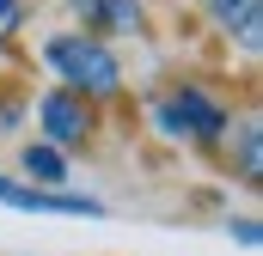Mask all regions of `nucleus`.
<instances>
[{
    "instance_id": "nucleus-3",
    "label": "nucleus",
    "mask_w": 263,
    "mask_h": 256,
    "mask_svg": "<svg viewBox=\"0 0 263 256\" xmlns=\"http://www.w3.org/2000/svg\"><path fill=\"white\" fill-rule=\"evenodd\" d=\"M31 116L43 128V140L49 146H92V134H98V110L80 98V92H67V86H49V92H37V104H31Z\"/></svg>"
},
{
    "instance_id": "nucleus-9",
    "label": "nucleus",
    "mask_w": 263,
    "mask_h": 256,
    "mask_svg": "<svg viewBox=\"0 0 263 256\" xmlns=\"http://www.w3.org/2000/svg\"><path fill=\"white\" fill-rule=\"evenodd\" d=\"M25 25H31V6H25V0H0V49H6Z\"/></svg>"
},
{
    "instance_id": "nucleus-7",
    "label": "nucleus",
    "mask_w": 263,
    "mask_h": 256,
    "mask_svg": "<svg viewBox=\"0 0 263 256\" xmlns=\"http://www.w3.org/2000/svg\"><path fill=\"white\" fill-rule=\"evenodd\" d=\"M227 140H233V177L239 183H257L263 177V128H257V116H233Z\"/></svg>"
},
{
    "instance_id": "nucleus-2",
    "label": "nucleus",
    "mask_w": 263,
    "mask_h": 256,
    "mask_svg": "<svg viewBox=\"0 0 263 256\" xmlns=\"http://www.w3.org/2000/svg\"><path fill=\"white\" fill-rule=\"evenodd\" d=\"M43 67H49V79L67 86V92H80L86 104H98V98H117L123 92V61H117V49L104 43V37H86V31H55V37H43Z\"/></svg>"
},
{
    "instance_id": "nucleus-8",
    "label": "nucleus",
    "mask_w": 263,
    "mask_h": 256,
    "mask_svg": "<svg viewBox=\"0 0 263 256\" xmlns=\"http://www.w3.org/2000/svg\"><path fill=\"white\" fill-rule=\"evenodd\" d=\"M25 116H31V98L0 86V134H18V122H25Z\"/></svg>"
},
{
    "instance_id": "nucleus-4",
    "label": "nucleus",
    "mask_w": 263,
    "mask_h": 256,
    "mask_svg": "<svg viewBox=\"0 0 263 256\" xmlns=\"http://www.w3.org/2000/svg\"><path fill=\"white\" fill-rule=\"evenodd\" d=\"M67 12H73V31L104 37V43L147 31V6H141V0H67Z\"/></svg>"
},
{
    "instance_id": "nucleus-5",
    "label": "nucleus",
    "mask_w": 263,
    "mask_h": 256,
    "mask_svg": "<svg viewBox=\"0 0 263 256\" xmlns=\"http://www.w3.org/2000/svg\"><path fill=\"white\" fill-rule=\"evenodd\" d=\"M202 12H208V25H214L220 37H233L245 55L263 49V0H202Z\"/></svg>"
},
{
    "instance_id": "nucleus-6",
    "label": "nucleus",
    "mask_w": 263,
    "mask_h": 256,
    "mask_svg": "<svg viewBox=\"0 0 263 256\" xmlns=\"http://www.w3.org/2000/svg\"><path fill=\"white\" fill-rule=\"evenodd\" d=\"M67 153L62 146H49V140H25L18 146V183H31V189H67Z\"/></svg>"
},
{
    "instance_id": "nucleus-1",
    "label": "nucleus",
    "mask_w": 263,
    "mask_h": 256,
    "mask_svg": "<svg viewBox=\"0 0 263 256\" xmlns=\"http://www.w3.org/2000/svg\"><path fill=\"white\" fill-rule=\"evenodd\" d=\"M153 128L165 134V140H178V146H227V128H233V104L227 98H214L208 86L196 79H172V86H159L153 92Z\"/></svg>"
},
{
    "instance_id": "nucleus-10",
    "label": "nucleus",
    "mask_w": 263,
    "mask_h": 256,
    "mask_svg": "<svg viewBox=\"0 0 263 256\" xmlns=\"http://www.w3.org/2000/svg\"><path fill=\"white\" fill-rule=\"evenodd\" d=\"M227 232H233V238H239L245 250H257V244H263V232H257V214H233V220H227Z\"/></svg>"
}]
</instances>
